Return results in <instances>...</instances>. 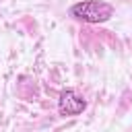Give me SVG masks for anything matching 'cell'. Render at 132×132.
Wrapping results in <instances>:
<instances>
[{"mask_svg": "<svg viewBox=\"0 0 132 132\" xmlns=\"http://www.w3.org/2000/svg\"><path fill=\"white\" fill-rule=\"evenodd\" d=\"M70 14L85 23H105L113 16V6L101 0H82L70 6Z\"/></svg>", "mask_w": 132, "mask_h": 132, "instance_id": "obj_1", "label": "cell"}, {"mask_svg": "<svg viewBox=\"0 0 132 132\" xmlns=\"http://www.w3.org/2000/svg\"><path fill=\"white\" fill-rule=\"evenodd\" d=\"M87 107V101L74 91V89H66L60 93V99H58V111L62 116H78L82 113Z\"/></svg>", "mask_w": 132, "mask_h": 132, "instance_id": "obj_2", "label": "cell"}]
</instances>
